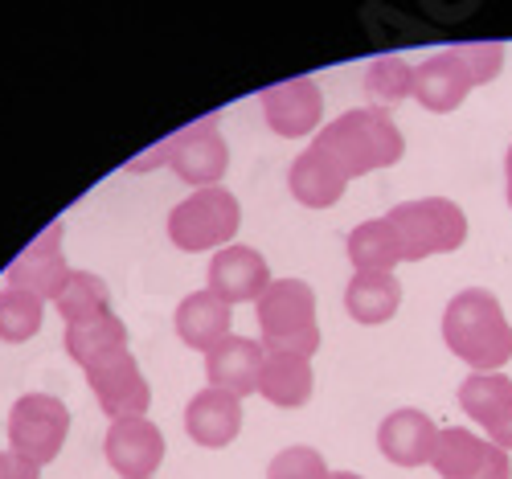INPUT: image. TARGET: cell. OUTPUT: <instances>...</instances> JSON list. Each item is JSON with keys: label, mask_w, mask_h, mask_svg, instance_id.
<instances>
[{"label": "cell", "mask_w": 512, "mask_h": 479, "mask_svg": "<svg viewBox=\"0 0 512 479\" xmlns=\"http://www.w3.org/2000/svg\"><path fill=\"white\" fill-rule=\"evenodd\" d=\"M443 340L472 373H500L512 361V324L484 287H467L447 303Z\"/></svg>", "instance_id": "1"}, {"label": "cell", "mask_w": 512, "mask_h": 479, "mask_svg": "<svg viewBox=\"0 0 512 479\" xmlns=\"http://www.w3.org/2000/svg\"><path fill=\"white\" fill-rule=\"evenodd\" d=\"M66 434H70V410H66L62 398L25 394V398L13 402V410H9V447L21 459L46 467L50 459H58Z\"/></svg>", "instance_id": "6"}, {"label": "cell", "mask_w": 512, "mask_h": 479, "mask_svg": "<svg viewBox=\"0 0 512 479\" xmlns=\"http://www.w3.org/2000/svg\"><path fill=\"white\" fill-rule=\"evenodd\" d=\"M459 406L476 426H484L488 443L512 451V381L504 373H472L459 385Z\"/></svg>", "instance_id": "12"}, {"label": "cell", "mask_w": 512, "mask_h": 479, "mask_svg": "<svg viewBox=\"0 0 512 479\" xmlns=\"http://www.w3.org/2000/svg\"><path fill=\"white\" fill-rule=\"evenodd\" d=\"M238 222H242L238 197L222 185H213V189H197L168 213V238L185 254L218 250V246L226 250V242L238 234Z\"/></svg>", "instance_id": "5"}, {"label": "cell", "mask_w": 512, "mask_h": 479, "mask_svg": "<svg viewBox=\"0 0 512 479\" xmlns=\"http://www.w3.org/2000/svg\"><path fill=\"white\" fill-rule=\"evenodd\" d=\"M173 324H177V336L189 348H197V353H209L213 344L230 336V303H222L213 291H193V295L181 299Z\"/></svg>", "instance_id": "19"}, {"label": "cell", "mask_w": 512, "mask_h": 479, "mask_svg": "<svg viewBox=\"0 0 512 479\" xmlns=\"http://www.w3.org/2000/svg\"><path fill=\"white\" fill-rule=\"evenodd\" d=\"M312 148L345 181H357V177H365V172H373V168L398 164L402 152H406V140H402L398 123L386 111L357 107V111H345L340 119H332L328 127H320Z\"/></svg>", "instance_id": "2"}, {"label": "cell", "mask_w": 512, "mask_h": 479, "mask_svg": "<svg viewBox=\"0 0 512 479\" xmlns=\"http://www.w3.org/2000/svg\"><path fill=\"white\" fill-rule=\"evenodd\" d=\"M455 50H459V58H463V66H467V74H472L476 86L500 78V70H504V46H496V41H467V46H455Z\"/></svg>", "instance_id": "29"}, {"label": "cell", "mask_w": 512, "mask_h": 479, "mask_svg": "<svg viewBox=\"0 0 512 479\" xmlns=\"http://www.w3.org/2000/svg\"><path fill=\"white\" fill-rule=\"evenodd\" d=\"M160 164H168V148H164V140L148 152V156H140V160H132V164H127V168H132V172H144V168H160Z\"/></svg>", "instance_id": "31"}, {"label": "cell", "mask_w": 512, "mask_h": 479, "mask_svg": "<svg viewBox=\"0 0 512 479\" xmlns=\"http://www.w3.org/2000/svg\"><path fill=\"white\" fill-rule=\"evenodd\" d=\"M328 479H361V475H353V471H332Z\"/></svg>", "instance_id": "33"}, {"label": "cell", "mask_w": 512, "mask_h": 479, "mask_svg": "<svg viewBox=\"0 0 512 479\" xmlns=\"http://www.w3.org/2000/svg\"><path fill=\"white\" fill-rule=\"evenodd\" d=\"M267 348L263 340H246V336H226L205 353V377L209 389H226L234 398L259 394V377H263Z\"/></svg>", "instance_id": "14"}, {"label": "cell", "mask_w": 512, "mask_h": 479, "mask_svg": "<svg viewBox=\"0 0 512 479\" xmlns=\"http://www.w3.org/2000/svg\"><path fill=\"white\" fill-rule=\"evenodd\" d=\"M41 316H46V299H37L29 291H17V287L0 291V340L21 344V340L37 336Z\"/></svg>", "instance_id": "27"}, {"label": "cell", "mask_w": 512, "mask_h": 479, "mask_svg": "<svg viewBox=\"0 0 512 479\" xmlns=\"http://www.w3.org/2000/svg\"><path fill=\"white\" fill-rule=\"evenodd\" d=\"M164 148H168V164H173L177 177L185 185H197V189H213L230 168V148H226L213 119L181 127V132H173L164 140Z\"/></svg>", "instance_id": "7"}, {"label": "cell", "mask_w": 512, "mask_h": 479, "mask_svg": "<svg viewBox=\"0 0 512 479\" xmlns=\"http://www.w3.org/2000/svg\"><path fill=\"white\" fill-rule=\"evenodd\" d=\"M103 455L123 479H152L164 463V434L148 418H119L103 439Z\"/></svg>", "instance_id": "11"}, {"label": "cell", "mask_w": 512, "mask_h": 479, "mask_svg": "<svg viewBox=\"0 0 512 479\" xmlns=\"http://www.w3.org/2000/svg\"><path fill=\"white\" fill-rule=\"evenodd\" d=\"M328 463L316 447H283L271 467H267V479H328Z\"/></svg>", "instance_id": "28"}, {"label": "cell", "mask_w": 512, "mask_h": 479, "mask_svg": "<svg viewBox=\"0 0 512 479\" xmlns=\"http://www.w3.org/2000/svg\"><path fill=\"white\" fill-rule=\"evenodd\" d=\"M504 193H508V209H512V148L504 156Z\"/></svg>", "instance_id": "32"}, {"label": "cell", "mask_w": 512, "mask_h": 479, "mask_svg": "<svg viewBox=\"0 0 512 479\" xmlns=\"http://www.w3.org/2000/svg\"><path fill=\"white\" fill-rule=\"evenodd\" d=\"M386 222L398 234L402 263H422V258H431V254H451L467 238V213L447 197L402 201L386 213Z\"/></svg>", "instance_id": "4"}, {"label": "cell", "mask_w": 512, "mask_h": 479, "mask_svg": "<svg viewBox=\"0 0 512 479\" xmlns=\"http://www.w3.org/2000/svg\"><path fill=\"white\" fill-rule=\"evenodd\" d=\"M349 263L357 271H394L402 263L398 234L386 217H369L349 234Z\"/></svg>", "instance_id": "24"}, {"label": "cell", "mask_w": 512, "mask_h": 479, "mask_svg": "<svg viewBox=\"0 0 512 479\" xmlns=\"http://www.w3.org/2000/svg\"><path fill=\"white\" fill-rule=\"evenodd\" d=\"M271 287V267H267V258L259 250H250V246H226L213 254V263H209V287L222 303H246L254 299L259 303V295Z\"/></svg>", "instance_id": "15"}, {"label": "cell", "mask_w": 512, "mask_h": 479, "mask_svg": "<svg viewBox=\"0 0 512 479\" xmlns=\"http://www.w3.org/2000/svg\"><path fill=\"white\" fill-rule=\"evenodd\" d=\"M58 312L66 324H82V320H91V316H103L111 312L107 303H111V291L99 275H87V271H70L66 287L58 291Z\"/></svg>", "instance_id": "26"}, {"label": "cell", "mask_w": 512, "mask_h": 479, "mask_svg": "<svg viewBox=\"0 0 512 479\" xmlns=\"http://www.w3.org/2000/svg\"><path fill=\"white\" fill-rule=\"evenodd\" d=\"M87 381L95 389V402L103 406V414L111 422L119 418H144L152 406V389L136 365L132 353H115L107 361H99L95 369H87Z\"/></svg>", "instance_id": "9"}, {"label": "cell", "mask_w": 512, "mask_h": 479, "mask_svg": "<svg viewBox=\"0 0 512 479\" xmlns=\"http://www.w3.org/2000/svg\"><path fill=\"white\" fill-rule=\"evenodd\" d=\"M365 95L373 99L377 111L398 107L402 99L414 95V66H406V58H398V54H386V58L369 62V70H365Z\"/></svg>", "instance_id": "25"}, {"label": "cell", "mask_w": 512, "mask_h": 479, "mask_svg": "<svg viewBox=\"0 0 512 479\" xmlns=\"http://www.w3.org/2000/svg\"><path fill=\"white\" fill-rule=\"evenodd\" d=\"M37 475H41L37 463L21 459L17 451H0V479H37Z\"/></svg>", "instance_id": "30"}, {"label": "cell", "mask_w": 512, "mask_h": 479, "mask_svg": "<svg viewBox=\"0 0 512 479\" xmlns=\"http://www.w3.org/2000/svg\"><path fill=\"white\" fill-rule=\"evenodd\" d=\"M263 115L275 136H312L320 132V115H324V95L312 78H291L279 86L263 91Z\"/></svg>", "instance_id": "13"}, {"label": "cell", "mask_w": 512, "mask_h": 479, "mask_svg": "<svg viewBox=\"0 0 512 479\" xmlns=\"http://www.w3.org/2000/svg\"><path fill=\"white\" fill-rule=\"evenodd\" d=\"M185 430L197 447H226L242 430V398L226 389H201L185 406Z\"/></svg>", "instance_id": "18"}, {"label": "cell", "mask_w": 512, "mask_h": 479, "mask_svg": "<svg viewBox=\"0 0 512 479\" xmlns=\"http://www.w3.org/2000/svg\"><path fill=\"white\" fill-rule=\"evenodd\" d=\"M62 234H66V226L62 222H54V226H46L41 230L13 263H9V287H17V291H29V295H37V299H58V291L66 287V279H70V267H66V254H62Z\"/></svg>", "instance_id": "8"}, {"label": "cell", "mask_w": 512, "mask_h": 479, "mask_svg": "<svg viewBox=\"0 0 512 479\" xmlns=\"http://www.w3.org/2000/svg\"><path fill=\"white\" fill-rule=\"evenodd\" d=\"M345 308L357 324H386L402 308V283L394 271H357L345 287Z\"/></svg>", "instance_id": "20"}, {"label": "cell", "mask_w": 512, "mask_h": 479, "mask_svg": "<svg viewBox=\"0 0 512 479\" xmlns=\"http://www.w3.org/2000/svg\"><path fill=\"white\" fill-rule=\"evenodd\" d=\"M66 353L82 369H95L99 361H107L115 353H127V324L115 312H103V316H91L82 324H70L66 328Z\"/></svg>", "instance_id": "21"}, {"label": "cell", "mask_w": 512, "mask_h": 479, "mask_svg": "<svg viewBox=\"0 0 512 479\" xmlns=\"http://www.w3.org/2000/svg\"><path fill=\"white\" fill-rule=\"evenodd\" d=\"M259 328L267 353H295L312 361L320 348L312 287L304 279H271V287L259 295Z\"/></svg>", "instance_id": "3"}, {"label": "cell", "mask_w": 512, "mask_h": 479, "mask_svg": "<svg viewBox=\"0 0 512 479\" xmlns=\"http://www.w3.org/2000/svg\"><path fill=\"white\" fill-rule=\"evenodd\" d=\"M472 74H467L459 50H439L431 54L422 66H414V99L426 107V111H435V115H447L455 111L467 91H472Z\"/></svg>", "instance_id": "17"}, {"label": "cell", "mask_w": 512, "mask_h": 479, "mask_svg": "<svg viewBox=\"0 0 512 479\" xmlns=\"http://www.w3.org/2000/svg\"><path fill=\"white\" fill-rule=\"evenodd\" d=\"M431 467L443 479H512V463L508 451H500L488 439H476L472 430H439V447Z\"/></svg>", "instance_id": "10"}, {"label": "cell", "mask_w": 512, "mask_h": 479, "mask_svg": "<svg viewBox=\"0 0 512 479\" xmlns=\"http://www.w3.org/2000/svg\"><path fill=\"white\" fill-rule=\"evenodd\" d=\"M259 394L271 406L295 410L312 398V361L295 357V353H267L263 377H259Z\"/></svg>", "instance_id": "22"}, {"label": "cell", "mask_w": 512, "mask_h": 479, "mask_svg": "<svg viewBox=\"0 0 512 479\" xmlns=\"http://www.w3.org/2000/svg\"><path fill=\"white\" fill-rule=\"evenodd\" d=\"M377 447L398 467H426L439 447V426L422 410H394L377 426Z\"/></svg>", "instance_id": "16"}, {"label": "cell", "mask_w": 512, "mask_h": 479, "mask_svg": "<svg viewBox=\"0 0 512 479\" xmlns=\"http://www.w3.org/2000/svg\"><path fill=\"white\" fill-rule=\"evenodd\" d=\"M287 185H291V197L300 201V205H308V209H328V205L340 201V193H345L349 181L340 177V172H336L316 148H308V152L295 156Z\"/></svg>", "instance_id": "23"}]
</instances>
